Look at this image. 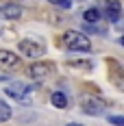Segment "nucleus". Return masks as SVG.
<instances>
[{"label":"nucleus","instance_id":"f257e3e1","mask_svg":"<svg viewBox=\"0 0 124 126\" xmlns=\"http://www.w3.org/2000/svg\"><path fill=\"white\" fill-rule=\"evenodd\" d=\"M63 46L74 52H87V50H91V39L87 37L85 33H81V31H65Z\"/></svg>","mask_w":124,"mask_h":126},{"label":"nucleus","instance_id":"f03ea898","mask_svg":"<svg viewBox=\"0 0 124 126\" xmlns=\"http://www.w3.org/2000/svg\"><path fill=\"white\" fill-rule=\"evenodd\" d=\"M20 52L24 54V57H31V59H39V57H44V44H39V41H33V39H22L20 41Z\"/></svg>","mask_w":124,"mask_h":126},{"label":"nucleus","instance_id":"7ed1b4c3","mask_svg":"<svg viewBox=\"0 0 124 126\" xmlns=\"http://www.w3.org/2000/svg\"><path fill=\"white\" fill-rule=\"evenodd\" d=\"M28 74H31V78H35V80L48 78L50 74H54V65H52V63H48V61L31 63V67H28Z\"/></svg>","mask_w":124,"mask_h":126},{"label":"nucleus","instance_id":"20e7f679","mask_svg":"<svg viewBox=\"0 0 124 126\" xmlns=\"http://www.w3.org/2000/svg\"><path fill=\"white\" fill-rule=\"evenodd\" d=\"M20 65V57L11 50H0V70H15Z\"/></svg>","mask_w":124,"mask_h":126},{"label":"nucleus","instance_id":"39448f33","mask_svg":"<svg viewBox=\"0 0 124 126\" xmlns=\"http://www.w3.org/2000/svg\"><path fill=\"white\" fill-rule=\"evenodd\" d=\"M120 15H122V4H120L118 0H109V2H105V17H107L109 22H118Z\"/></svg>","mask_w":124,"mask_h":126},{"label":"nucleus","instance_id":"423d86ee","mask_svg":"<svg viewBox=\"0 0 124 126\" xmlns=\"http://www.w3.org/2000/svg\"><path fill=\"white\" fill-rule=\"evenodd\" d=\"M0 15L7 17V20H18L22 15V7L15 4V2H7V4H0Z\"/></svg>","mask_w":124,"mask_h":126},{"label":"nucleus","instance_id":"0eeeda50","mask_svg":"<svg viewBox=\"0 0 124 126\" xmlns=\"http://www.w3.org/2000/svg\"><path fill=\"white\" fill-rule=\"evenodd\" d=\"M26 91H31V89L26 87L24 83H11L9 87L4 89V94H7V96H11V98H18V100H22V98H24Z\"/></svg>","mask_w":124,"mask_h":126},{"label":"nucleus","instance_id":"6e6552de","mask_svg":"<svg viewBox=\"0 0 124 126\" xmlns=\"http://www.w3.org/2000/svg\"><path fill=\"white\" fill-rule=\"evenodd\" d=\"M50 102H52L57 109H65V107H68V98H65L63 91H54V94L50 96Z\"/></svg>","mask_w":124,"mask_h":126},{"label":"nucleus","instance_id":"1a4fd4ad","mask_svg":"<svg viewBox=\"0 0 124 126\" xmlns=\"http://www.w3.org/2000/svg\"><path fill=\"white\" fill-rule=\"evenodd\" d=\"M83 17H85L87 24H98L100 22V9H87L83 13Z\"/></svg>","mask_w":124,"mask_h":126},{"label":"nucleus","instance_id":"9d476101","mask_svg":"<svg viewBox=\"0 0 124 126\" xmlns=\"http://www.w3.org/2000/svg\"><path fill=\"white\" fill-rule=\"evenodd\" d=\"M9 117H11V107L4 100H0V122H7Z\"/></svg>","mask_w":124,"mask_h":126},{"label":"nucleus","instance_id":"9b49d317","mask_svg":"<svg viewBox=\"0 0 124 126\" xmlns=\"http://www.w3.org/2000/svg\"><path fill=\"white\" fill-rule=\"evenodd\" d=\"M50 4H54V7H59V9H70L72 7V0H48Z\"/></svg>","mask_w":124,"mask_h":126},{"label":"nucleus","instance_id":"f8f14e48","mask_svg":"<svg viewBox=\"0 0 124 126\" xmlns=\"http://www.w3.org/2000/svg\"><path fill=\"white\" fill-rule=\"evenodd\" d=\"M109 122L115 124V126H124V115H111V117H109Z\"/></svg>","mask_w":124,"mask_h":126},{"label":"nucleus","instance_id":"ddd939ff","mask_svg":"<svg viewBox=\"0 0 124 126\" xmlns=\"http://www.w3.org/2000/svg\"><path fill=\"white\" fill-rule=\"evenodd\" d=\"M70 65H76V67H91V63H81V61H70Z\"/></svg>","mask_w":124,"mask_h":126},{"label":"nucleus","instance_id":"4468645a","mask_svg":"<svg viewBox=\"0 0 124 126\" xmlns=\"http://www.w3.org/2000/svg\"><path fill=\"white\" fill-rule=\"evenodd\" d=\"M65 126H83V124H78V122H70V124H65Z\"/></svg>","mask_w":124,"mask_h":126},{"label":"nucleus","instance_id":"2eb2a0df","mask_svg":"<svg viewBox=\"0 0 124 126\" xmlns=\"http://www.w3.org/2000/svg\"><path fill=\"white\" fill-rule=\"evenodd\" d=\"M120 44H122V46H124V35H122V39H120Z\"/></svg>","mask_w":124,"mask_h":126}]
</instances>
